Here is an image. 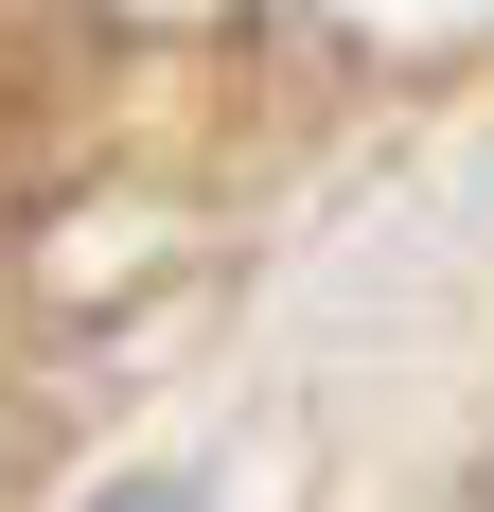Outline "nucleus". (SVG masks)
<instances>
[{
    "label": "nucleus",
    "mask_w": 494,
    "mask_h": 512,
    "mask_svg": "<svg viewBox=\"0 0 494 512\" xmlns=\"http://www.w3.org/2000/svg\"><path fill=\"white\" fill-rule=\"evenodd\" d=\"M459 512H494V460H477V495H459Z\"/></svg>",
    "instance_id": "obj_2"
},
{
    "label": "nucleus",
    "mask_w": 494,
    "mask_h": 512,
    "mask_svg": "<svg viewBox=\"0 0 494 512\" xmlns=\"http://www.w3.org/2000/svg\"><path fill=\"white\" fill-rule=\"evenodd\" d=\"M106 512H212V495H177V477H124V495H106Z\"/></svg>",
    "instance_id": "obj_1"
}]
</instances>
